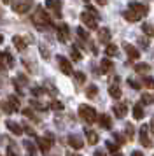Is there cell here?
<instances>
[{
  "label": "cell",
  "instance_id": "27",
  "mask_svg": "<svg viewBox=\"0 0 154 156\" xmlns=\"http://www.w3.org/2000/svg\"><path fill=\"white\" fill-rule=\"evenodd\" d=\"M151 70V65L147 63H137L135 65V72H138V74H145V72Z\"/></svg>",
  "mask_w": 154,
  "mask_h": 156
},
{
  "label": "cell",
  "instance_id": "4",
  "mask_svg": "<svg viewBox=\"0 0 154 156\" xmlns=\"http://www.w3.org/2000/svg\"><path fill=\"white\" fill-rule=\"evenodd\" d=\"M33 5V0H14L12 2V11L18 14H25L28 12Z\"/></svg>",
  "mask_w": 154,
  "mask_h": 156
},
{
  "label": "cell",
  "instance_id": "6",
  "mask_svg": "<svg viewBox=\"0 0 154 156\" xmlns=\"http://www.w3.org/2000/svg\"><path fill=\"white\" fill-rule=\"evenodd\" d=\"M128 9H130V11H133V12L138 16L140 20H142V18L147 14V11H149V7H147V5H144V4H140V2H130Z\"/></svg>",
  "mask_w": 154,
  "mask_h": 156
},
{
  "label": "cell",
  "instance_id": "33",
  "mask_svg": "<svg viewBox=\"0 0 154 156\" xmlns=\"http://www.w3.org/2000/svg\"><path fill=\"white\" fill-rule=\"evenodd\" d=\"M25 147H26L28 154H35V146H33V144H32V142L25 140Z\"/></svg>",
  "mask_w": 154,
  "mask_h": 156
},
{
  "label": "cell",
  "instance_id": "13",
  "mask_svg": "<svg viewBox=\"0 0 154 156\" xmlns=\"http://www.w3.org/2000/svg\"><path fill=\"white\" fill-rule=\"evenodd\" d=\"M123 48H124V51H126V55L131 58V60H137V58L140 56V53H138V49L135 48V46H131V44H128V42H124L123 44Z\"/></svg>",
  "mask_w": 154,
  "mask_h": 156
},
{
  "label": "cell",
  "instance_id": "41",
  "mask_svg": "<svg viewBox=\"0 0 154 156\" xmlns=\"http://www.w3.org/2000/svg\"><path fill=\"white\" fill-rule=\"evenodd\" d=\"M142 30H144V32H147V34H154V30H152V27H151V25H144V27H142Z\"/></svg>",
  "mask_w": 154,
  "mask_h": 156
},
{
  "label": "cell",
  "instance_id": "14",
  "mask_svg": "<svg viewBox=\"0 0 154 156\" xmlns=\"http://www.w3.org/2000/svg\"><path fill=\"white\" fill-rule=\"evenodd\" d=\"M112 111H114V114L121 119V118H124L126 112H128V105H126V104H116V105L112 107Z\"/></svg>",
  "mask_w": 154,
  "mask_h": 156
},
{
  "label": "cell",
  "instance_id": "12",
  "mask_svg": "<svg viewBox=\"0 0 154 156\" xmlns=\"http://www.w3.org/2000/svg\"><path fill=\"white\" fill-rule=\"evenodd\" d=\"M98 123H100V126L105 128V130H110L112 128V119L109 114H102V116H96Z\"/></svg>",
  "mask_w": 154,
  "mask_h": 156
},
{
  "label": "cell",
  "instance_id": "56",
  "mask_svg": "<svg viewBox=\"0 0 154 156\" xmlns=\"http://www.w3.org/2000/svg\"><path fill=\"white\" fill-rule=\"evenodd\" d=\"M28 156H32V154H28Z\"/></svg>",
  "mask_w": 154,
  "mask_h": 156
},
{
  "label": "cell",
  "instance_id": "19",
  "mask_svg": "<svg viewBox=\"0 0 154 156\" xmlns=\"http://www.w3.org/2000/svg\"><path fill=\"white\" fill-rule=\"evenodd\" d=\"M84 133H86V139H88V142H89L91 146H95V144L98 142L96 132H93V130H89V128H84Z\"/></svg>",
  "mask_w": 154,
  "mask_h": 156
},
{
  "label": "cell",
  "instance_id": "55",
  "mask_svg": "<svg viewBox=\"0 0 154 156\" xmlns=\"http://www.w3.org/2000/svg\"><path fill=\"white\" fill-rule=\"evenodd\" d=\"M86 2H89V0H86Z\"/></svg>",
  "mask_w": 154,
  "mask_h": 156
},
{
  "label": "cell",
  "instance_id": "25",
  "mask_svg": "<svg viewBox=\"0 0 154 156\" xmlns=\"http://www.w3.org/2000/svg\"><path fill=\"white\" fill-rule=\"evenodd\" d=\"M105 146H107V149H109V153H110L112 156H123V153L117 149L116 144H112V142H105Z\"/></svg>",
  "mask_w": 154,
  "mask_h": 156
},
{
  "label": "cell",
  "instance_id": "1",
  "mask_svg": "<svg viewBox=\"0 0 154 156\" xmlns=\"http://www.w3.org/2000/svg\"><path fill=\"white\" fill-rule=\"evenodd\" d=\"M32 21H33V25L37 27L39 30H44L49 28L51 25H53V21H51V18L47 16V12L44 11L42 7H37V11H35V14L32 16Z\"/></svg>",
  "mask_w": 154,
  "mask_h": 156
},
{
  "label": "cell",
  "instance_id": "50",
  "mask_svg": "<svg viewBox=\"0 0 154 156\" xmlns=\"http://www.w3.org/2000/svg\"><path fill=\"white\" fill-rule=\"evenodd\" d=\"M4 69H5V67H4V65H2V63H0V72H2V70H4Z\"/></svg>",
  "mask_w": 154,
  "mask_h": 156
},
{
  "label": "cell",
  "instance_id": "23",
  "mask_svg": "<svg viewBox=\"0 0 154 156\" xmlns=\"http://www.w3.org/2000/svg\"><path fill=\"white\" fill-rule=\"evenodd\" d=\"M109 95L112 98H121V88L117 84H110L109 86Z\"/></svg>",
  "mask_w": 154,
  "mask_h": 156
},
{
  "label": "cell",
  "instance_id": "48",
  "mask_svg": "<svg viewBox=\"0 0 154 156\" xmlns=\"http://www.w3.org/2000/svg\"><path fill=\"white\" fill-rule=\"evenodd\" d=\"M98 4H102V5H105V4H107V0H98Z\"/></svg>",
  "mask_w": 154,
  "mask_h": 156
},
{
  "label": "cell",
  "instance_id": "16",
  "mask_svg": "<svg viewBox=\"0 0 154 156\" xmlns=\"http://www.w3.org/2000/svg\"><path fill=\"white\" fill-rule=\"evenodd\" d=\"M98 41L102 44H109L110 42V30L109 28H102L98 32Z\"/></svg>",
  "mask_w": 154,
  "mask_h": 156
},
{
  "label": "cell",
  "instance_id": "51",
  "mask_svg": "<svg viewBox=\"0 0 154 156\" xmlns=\"http://www.w3.org/2000/svg\"><path fill=\"white\" fill-rule=\"evenodd\" d=\"M67 156H79V154H74V153H68Z\"/></svg>",
  "mask_w": 154,
  "mask_h": 156
},
{
  "label": "cell",
  "instance_id": "7",
  "mask_svg": "<svg viewBox=\"0 0 154 156\" xmlns=\"http://www.w3.org/2000/svg\"><path fill=\"white\" fill-rule=\"evenodd\" d=\"M58 41L60 42H68V37H70V30H68V25H65V23H61V25H58Z\"/></svg>",
  "mask_w": 154,
  "mask_h": 156
},
{
  "label": "cell",
  "instance_id": "42",
  "mask_svg": "<svg viewBox=\"0 0 154 156\" xmlns=\"http://www.w3.org/2000/svg\"><path fill=\"white\" fill-rule=\"evenodd\" d=\"M32 91H33V95H37V97H39V95H42V93H44V90H42V88H39V86H37V88H33Z\"/></svg>",
  "mask_w": 154,
  "mask_h": 156
},
{
  "label": "cell",
  "instance_id": "57",
  "mask_svg": "<svg viewBox=\"0 0 154 156\" xmlns=\"http://www.w3.org/2000/svg\"><path fill=\"white\" fill-rule=\"evenodd\" d=\"M0 156H2V154H0Z\"/></svg>",
  "mask_w": 154,
  "mask_h": 156
},
{
  "label": "cell",
  "instance_id": "34",
  "mask_svg": "<svg viewBox=\"0 0 154 156\" xmlns=\"http://www.w3.org/2000/svg\"><path fill=\"white\" fill-rule=\"evenodd\" d=\"M51 109H54V111H63V104L58 102V100H54V102L51 104Z\"/></svg>",
  "mask_w": 154,
  "mask_h": 156
},
{
  "label": "cell",
  "instance_id": "38",
  "mask_svg": "<svg viewBox=\"0 0 154 156\" xmlns=\"http://www.w3.org/2000/svg\"><path fill=\"white\" fill-rule=\"evenodd\" d=\"M128 84L131 86L133 90H140V84L137 83V81H133V79H128Z\"/></svg>",
  "mask_w": 154,
  "mask_h": 156
},
{
  "label": "cell",
  "instance_id": "22",
  "mask_svg": "<svg viewBox=\"0 0 154 156\" xmlns=\"http://www.w3.org/2000/svg\"><path fill=\"white\" fill-rule=\"evenodd\" d=\"M100 69H102V72L103 74H109V72H112V69H114V65H112L110 60H107V58H103L102 60V63H100Z\"/></svg>",
  "mask_w": 154,
  "mask_h": 156
},
{
  "label": "cell",
  "instance_id": "29",
  "mask_svg": "<svg viewBox=\"0 0 154 156\" xmlns=\"http://www.w3.org/2000/svg\"><path fill=\"white\" fill-rule=\"evenodd\" d=\"M30 105L33 107V109H39V111H47V107L44 105V104H40V102H39V100H30Z\"/></svg>",
  "mask_w": 154,
  "mask_h": 156
},
{
  "label": "cell",
  "instance_id": "52",
  "mask_svg": "<svg viewBox=\"0 0 154 156\" xmlns=\"http://www.w3.org/2000/svg\"><path fill=\"white\" fill-rule=\"evenodd\" d=\"M2 42H4V37L0 35V44H2Z\"/></svg>",
  "mask_w": 154,
  "mask_h": 156
},
{
  "label": "cell",
  "instance_id": "45",
  "mask_svg": "<svg viewBox=\"0 0 154 156\" xmlns=\"http://www.w3.org/2000/svg\"><path fill=\"white\" fill-rule=\"evenodd\" d=\"M131 156H144V153H142V151H133Z\"/></svg>",
  "mask_w": 154,
  "mask_h": 156
},
{
  "label": "cell",
  "instance_id": "2",
  "mask_svg": "<svg viewBox=\"0 0 154 156\" xmlns=\"http://www.w3.org/2000/svg\"><path fill=\"white\" fill-rule=\"evenodd\" d=\"M81 21H82L89 30L96 28V27H98V14L95 12V9L88 7L86 11H82V14H81Z\"/></svg>",
  "mask_w": 154,
  "mask_h": 156
},
{
  "label": "cell",
  "instance_id": "17",
  "mask_svg": "<svg viewBox=\"0 0 154 156\" xmlns=\"http://www.w3.org/2000/svg\"><path fill=\"white\" fill-rule=\"evenodd\" d=\"M12 44L16 46V49H18V51H25V49H26V42H25V39L19 37V35H14L12 37Z\"/></svg>",
  "mask_w": 154,
  "mask_h": 156
},
{
  "label": "cell",
  "instance_id": "32",
  "mask_svg": "<svg viewBox=\"0 0 154 156\" xmlns=\"http://www.w3.org/2000/svg\"><path fill=\"white\" fill-rule=\"evenodd\" d=\"M75 81H77V84H82L84 81H86L84 72H75Z\"/></svg>",
  "mask_w": 154,
  "mask_h": 156
},
{
  "label": "cell",
  "instance_id": "53",
  "mask_svg": "<svg viewBox=\"0 0 154 156\" xmlns=\"http://www.w3.org/2000/svg\"><path fill=\"white\" fill-rule=\"evenodd\" d=\"M2 2H4V4H7V2H11V0H2Z\"/></svg>",
  "mask_w": 154,
  "mask_h": 156
},
{
  "label": "cell",
  "instance_id": "11",
  "mask_svg": "<svg viewBox=\"0 0 154 156\" xmlns=\"http://www.w3.org/2000/svg\"><path fill=\"white\" fill-rule=\"evenodd\" d=\"M68 144L70 147H74L75 151H79V149H82V139L79 137V135H68Z\"/></svg>",
  "mask_w": 154,
  "mask_h": 156
},
{
  "label": "cell",
  "instance_id": "9",
  "mask_svg": "<svg viewBox=\"0 0 154 156\" xmlns=\"http://www.w3.org/2000/svg\"><path fill=\"white\" fill-rule=\"evenodd\" d=\"M46 4H47V9L54 12V16L61 14V0H46Z\"/></svg>",
  "mask_w": 154,
  "mask_h": 156
},
{
  "label": "cell",
  "instance_id": "39",
  "mask_svg": "<svg viewBox=\"0 0 154 156\" xmlns=\"http://www.w3.org/2000/svg\"><path fill=\"white\" fill-rule=\"evenodd\" d=\"M23 114H25V116H26V118H32V119L39 121V119H37V118H35V116H33V112H32V111H30V109H25V111H23Z\"/></svg>",
  "mask_w": 154,
  "mask_h": 156
},
{
  "label": "cell",
  "instance_id": "20",
  "mask_svg": "<svg viewBox=\"0 0 154 156\" xmlns=\"http://www.w3.org/2000/svg\"><path fill=\"white\" fill-rule=\"evenodd\" d=\"M123 16H124V20L126 21H130V23H137V21H140V18L133 11H130V9H126L124 12H123Z\"/></svg>",
  "mask_w": 154,
  "mask_h": 156
},
{
  "label": "cell",
  "instance_id": "54",
  "mask_svg": "<svg viewBox=\"0 0 154 156\" xmlns=\"http://www.w3.org/2000/svg\"><path fill=\"white\" fill-rule=\"evenodd\" d=\"M0 18H2V9H0Z\"/></svg>",
  "mask_w": 154,
  "mask_h": 156
},
{
  "label": "cell",
  "instance_id": "26",
  "mask_svg": "<svg viewBox=\"0 0 154 156\" xmlns=\"http://www.w3.org/2000/svg\"><path fill=\"white\" fill-rule=\"evenodd\" d=\"M133 118H135V119H142V118H144V109H142L140 104H137V105L133 107Z\"/></svg>",
  "mask_w": 154,
  "mask_h": 156
},
{
  "label": "cell",
  "instance_id": "8",
  "mask_svg": "<svg viewBox=\"0 0 154 156\" xmlns=\"http://www.w3.org/2000/svg\"><path fill=\"white\" fill-rule=\"evenodd\" d=\"M58 63H60V69H61V72L65 74V76H70V74H74V70H72V63H70L67 58L58 56Z\"/></svg>",
  "mask_w": 154,
  "mask_h": 156
},
{
  "label": "cell",
  "instance_id": "15",
  "mask_svg": "<svg viewBox=\"0 0 154 156\" xmlns=\"http://www.w3.org/2000/svg\"><path fill=\"white\" fill-rule=\"evenodd\" d=\"M0 63L4 65V63H7V67H9V69H12L14 67V58L11 56V53H0ZM4 67H5V65H4Z\"/></svg>",
  "mask_w": 154,
  "mask_h": 156
},
{
  "label": "cell",
  "instance_id": "24",
  "mask_svg": "<svg viewBox=\"0 0 154 156\" xmlns=\"http://www.w3.org/2000/svg\"><path fill=\"white\" fill-rule=\"evenodd\" d=\"M117 53H119V49L116 44H107V48H105V55L107 56H117Z\"/></svg>",
  "mask_w": 154,
  "mask_h": 156
},
{
  "label": "cell",
  "instance_id": "36",
  "mask_svg": "<svg viewBox=\"0 0 154 156\" xmlns=\"http://www.w3.org/2000/svg\"><path fill=\"white\" fill-rule=\"evenodd\" d=\"M133 132H135V130H133L131 125H126V137H128V139H133Z\"/></svg>",
  "mask_w": 154,
  "mask_h": 156
},
{
  "label": "cell",
  "instance_id": "40",
  "mask_svg": "<svg viewBox=\"0 0 154 156\" xmlns=\"http://www.w3.org/2000/svg\"><path fill=\"white\" fill-rule=\"evenodd\" d=\"M151 102H152L151 95H142V104H151Z\"/></svg>",
  "mask_w": 154,
  "mask_h": 156
},
{
  "label": "cell",
  "instance_id": "10",
  "mask_svg": "<svg viewBox=\"0 0 154 156\" xmlns=\"http://www.w3.org/2000/svg\"><path fill=\"white\" fill-rule=\"evenodd\" d=\"M140 144L142 146H145V147H151L152 146V142L149 139V133H147V126H140Z\"/></svg>",
  "mask_w": 154,
  "mask_h": 156
},
{
  "label": "cell",
  "instance_id": "47",
  "mask_svg": "<svg viewBox=\"0 0 154 156\" xmlns=\"http://www.w3.org/2000/svg\"><path fill=\"white\" fill-rule=\"evenodd\" d=\"M95 156H107V154H105L103 151H96V153H95Z\"/></svg>",
  "mask_w": 154,
  "mask_h": 156
},
{
  "label": "cell",
  "instance_id": "44",
  "mask_svg": "<svg viewBox=\"0 0 154 156\" xmlns=\"http://www.w3.org/2000/svg\"><path fill=\"white\" fill-rule=\"evenodd\" d=\"M114 139H116V140H117L119 144H123V142H124V139H123L121 135H117V133H114Z\"/></svg>",
  "mask_w": 154,
  "mask_h": 156
},
{
  "label": "cell",
  "instance_id": "28",
  "mask_svg": "<svg viewBox=\"0 0 154 156\" xmlns=\"http://www.w3.org/2000/svg\"><path fill=\"white\" fill-rule=\"evenodd\" d=\"M75 32H77V35L81 37V39H82L84 42H88V41H89V34H88V32H86V30H84L82 27H79V28H75Z\"/></svg>",
  "mask_w": 154,
  "mask_h": 156
},
{
  "label": "cell",
  "instance_id": "31",
  "mask_svg": "<svg viewBox=\"0 0 154 156\" xmlns=\"http://www.w3.org/2000/svg\"><path fill=\"white\" fill-rule=\"evenodd\" d=\"M70 56H72V60H75V62H79V60H82V56H81V53H79V49H75V48H72V49H70Z\"/></svg>",
  "mask_w": 154,
  "mask_h": 156
},
{
  "label": "cell",
  "instance_id": "37",
  "mask_svg": "<svg viewBox=\"0 0 154 156\" xmlns=\"http://www.w3.org/2000/svg\"><path fill=\"white\" fill-rule=\"evenodd\" d=\"M21 128L26 132V135H30V137H35V132H33V130H32L30 126H28V125H25V126H21Z\"/></svg>",
  "mask_w": 154,
  "mask_h": 156
},
{
  "label": "cell",
  "instance_id": "43",
  "mask_svg": "<svg viewBox=\"0 0 154 156\" xmlns=\"http://www.w3.org/2000/svg\"><path fill=\"white\" fill-rule=\"evenodd\" d=\"M40 51H42V55H44V58L47 60V58H49V51H46V48H44V46H40Z\"/></svg>",
  "mask_w": 154,
  "mask_h": 156
},
{
  "label": "cell",
  "instance_id": "3",
  "mask_svg": "<svg viewBox=\"0 0 154 156\" xmlns=\"http://www.w3.org/2000/svg\"><path fill=\"white\" fill-rule=\"evenodd\" d=\"M79 116L82 118L86 123H95L96 121V111L93 109V107H89V105H86V104H82V105H79Z\"/></svg>",
  "mask_w": 154,
  "mask_h": 156
},
{
  "label": "cell",
  "instance_id": "5",
  "mask_svg": "<svg viewBox=\"0 0 154 156\" xmlns=\"http://www.w3.org/2000/svg\"><path fill=\"white\" fill-rule=\"evenodd\" d=\"M53 135L51 133H47L46 137H39L37 139V146H39V149H40V153L44 156H47V153H49V149H51V146H53Z\"/></svg>",
  "mask_w": 154,
  "mask_h": 156
},
{
  "label": "cell",
  "instance_id": "30",
  "mask_svg": "<svg viewBox=\"0 0 154 156\" xmlns=\"http://www.w3.org/2000/svg\"><path fill=\"white\" fill-rule=\"evenodd\" d=\"M96 93H98V88L95 84H91L88 90H86V97H89V98H93V97H96Z\"/></svg>",
  "mask_w": 154,
  "mask_h": 156
},
{
  "label": "cell",
  "instance_id": "21",
  "mask_svg": "<svg viewBox=\"0 0 154 156\" xmlns=\"http://www.w3.org/2000/svg\"><path fill=\"white\" fill-rule=\"evenodd\" d=\"M7 105H9V109H11L12 112H14V111H19V100L11 95V97L7 98Z\"/></svg>",
  "mask_w": 154,
  "mask_h": 156
},
{
  "label": "cell",
  "instance_id": "46",
  "mask_svg": "<svg viewBox=\"0 0 154 156\" xmlns=\"http://www.w3.org/2000/svg\"><path fill=\"white\" fill-rule=\"evenodd\" d=\"M7 156H16V153H14L12 149L9 147V149H7Z\"/></svg>",
  "mask_w": 154,
  "mask_h": 156
},
{
  "label": "cell",
  "instance_id": "18",
  "mask_svg": "<svg viewBox=\"0 0 154 156\" xmlns=\"http://www.w3.org/2000/svg\"><path fill=\"white\" fill-rule=\"evenodd\" d=\"M5 126L11 130V133H14V135H21L23 133V128L18 125V123H14V121H5Z\"/></svg>",
  "mask_w": 154,
  "mask_h": 156
},
{
  "label": "cell",
  "instance_id": "35",
  "mask_svg": "<svg viewBox=\"0 0 154 156\" xmlns=\"http://www.w3.org/2000/svg\"><path fill=\"white\" fill-rule=\"evenodd\" d=\"M144 84H145V88H154V79L152 77H144Z\"/></svg>",
  "mask_w": 154,
  "mask_h": 156
},
{
  "label": "cell",
  "instance_id": "49",
  "mask_svg": "<svg viewBox=\"0 0 154 156\" xmlns=\"http://www.w3.org/2000/svg\"><path fill=\"white\" fill-rule=\"evenodd\" d=\"M151 130H152V133H154V119L151 121Z\"/></svg>",
  "mask_w": 154,
  "mask_h": 156
}]
</instances>
